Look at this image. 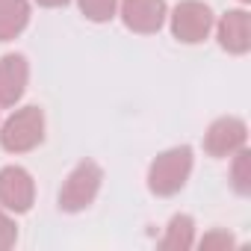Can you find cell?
Returning <instances> with one entry per match:
<instances>
[{"label": "cell", "mask_w": 251, "mask_h": 251, "mask_svg": "<svg viewBox=\"0 0 251 251\" xmlns=\"http://www.w3.org/2000/svg\"><path fill=\"white\" fill-rule=\"evenodd\" d=\"M189 172H192V148L189 145H177V148H169L163 151L151 169H148V189L160 198H169L175 192H180L189 180Z\"/></svg>", "instance_id": "6da1fadb"}, {"label": "cell", "mask_w": 251, "mask_h": 251, "mask_svg": "<svg viewBox=\"0 0 251 251\" xmlns=\"http://www.w3.org/2000/svg\"><path fill=\"white\" fill-rule=\"evenodd\" d=\"M45 139V112L39 106H24L12 112L0 127V145L9 154H27Z\"/></svg>", "instance_id": "7a4b0ae2"}, {"label": "cell", "mask_w": 251, "mask_h": 251, "mask_svg": "<svg viewBox=\"0 0 251 251\" xmlns=\"http://www.w3.org/2000/svg\"><path fill=\"white\" fill-rule=\"evenodd\" d=\"M100 180H103V172L95 160H83L71 169V175L65 177L62 189H59V210L65 213H80L86 210L98 192H100Z\"/></svg>", "instance_id": "3957f363"}, {"label": "cell", "mask_w": 251, "mask_h": 251, "mask_svg": "<svg viewBox=\"0 0 251 251\" xmlns=\"http://www.w3.org/2000/svg\"><path fill=\"white\" fill-rule=\"evenodd\" d=\"M213 30V12L201 0H183L172 12V36L183 45H198Z\"/></svg>", "instance_id": "277c9868"}, {"label": "cell", "mask_w": 251, "mask_h": 251, "mask_svg": "<svg viewBox=\"0 0 251 251\" xmlns=\"http://www.w3.org/2000/svg\"><path fill=\"white\" fill-rule=\"evenodd\" d=\"M245 139H248V127L242 118H233V115H225V118H216L207 133H204V151L210 157H233L239 148H245Z\"/></svg>", "instance_id": "5b68a950"}, {"label": "cell", "mask_w": 251, "mask_h": 251, "mask_svg": "<svg viewBox=\"0 0 251 251\" xmlns=\"http://www.w3.org/2000/svg\"><path fill=\"white\" fill-rule=\"evenodd\" d=\"M36 198V183L27 169L6 166L0 169V207L9 213H27Z\"/></svg>", "instance_id": "8992f818"}, {"label": "cell", "mask_w": 251, "mask_h": 251, "mask_svg": "<svg viewBox=\"0 0 251 251\" xmlns=\"http://www.w3.org/2000/svg\"><path fill=\"white\" fill-rule=\"evenodd\" d=\"M121 21L139 36H151L166 21V0H121Z\"/></svg>", "instance_id": "52a82bcc"}, {"label": "cell", "mask_w": 251, "mask_h": 251, "mask_svg": "<svg viewBox=\"0 0 251 251\" xmlns=\"http://www.w3.org/2000/svg\"><path fill=\"white\" fill-rule=\"evenodd\" d=\"M216 33H219V45L227 53L242 56L251 48V15L245 9H230V12L222 15Z\"/></svg>", "instance_id": "ba28073f"}, {"label": "cell", "mask_w": 251, "mask_h": 251, "mask_svg": "<svg viewBox=\"0 0 251 251\" xmlns=\"http://www.w3.org/2000/svg\"><path fill=\"white\" fill-rule=\"evenodd\" d=\"M30 65L21 53H6L0 59V106H15L27 89Z\"/></svg>", "instance_id": "9c48e42d"}, {"label": "cell", "mask_w": 251, "mask_h": 251, "mask_svg": "<svg viewBox=\"0 0 251 251\" xmlns=\"http://www.w3.org/2000/svg\"><path fill=\"white\" fill-rule=\"evenodd\" d=\"M30 21L27 0H0V42H12Z\"/></svg>", "instance_id": "30bf717a"}, {"label": "cell", "mask_w": 251, "mask_h": 251, "mask_svg": "<svg viewBox=\"0 0 251 251\" xmlns=\"http://www.w3.org/2000/svg\"><path fill=\"white\" fill-rule=\"evenodd\" d=\"M192 245H195V222H192V216H186V213L172 216V222L166 227V236L160 239V248L163 251H189Z\"/></svg>", "instance_id": "8fae6325"}, {"label": "cell", "mask_w": 251, "mask_h": 251, "mask_svg": "<svg viewBox=\"0 0 251 251\" xmlns=\"http://www.w3.org/2000/svg\"><path fill=\"white\" fill-rule=\"evenodd\" d=\"M230 186H233L239 195H248V192H251V151H248V148H239V151L233 154Z\"/></svg>", "instance_id": "7c38bea8"}, {"label": "cell", "mask_w": 251, "mask_h": 251, "mask_svg": "<svg viewBox=\"0 0 251 251\" xmlns=\"http://www.w3.org/2000/svg\"><path fill=\"white\" fill-rule=\"evenodd\" d=\"M115 9H118V0H80V12L95 24L109 21L115 15Z\"/></svg>", "instance_id": "4fadbf2b"}, {"label": "cell", "mask_w": 251, "mask_h": 251, "mask_svg": "<svg viewBox=\"0 0 251 251\" xmlns=\"http://www.w3.org/2000/svg\"><path fill=\"white\" fill-rule=\"evenodd\" d=\"M198 245L204 251H227V248H233V236L227 230H210V233H204V239Z\"/></svg>", "instance_id": "5bb4252c"}, {"label": "cell", "mask_w": 251, "mask_h": 251, "mask_svg": "<svg viewBox=\"0 0 251 251\" xmlns=\"http://www.w3.org/2000/svg\"><path fill=\"white\" fill-rule=\"evenodd\" d=\"M15 239H18V227L9 219V213L0 207V251H9L15 245Z\"/></svg>", "instance_id": "9a60e30c"}, {"label": "cell", "mask_w": 251, "mask_h": 251, "mask_svg": "<svg viewBox=\"0 0 251 251\" xmlns=\"http://www.w3.org/2000/svg\"><path fill=\"white\" fill-rule=\"evenodd\" d=\"M39 6H48V9H56V6H65L68 0H36Z\"/></svg>", "instance_id": "2e32d148"}, {"label": "cell", "mask_w": 251, "mask_h": 251, "mask_svg": "<svg viewBox=\"0 0 251 251\" xmlns=\"http://www.w3.org/2000/svg\"><path fill=\"white\" fill-rule=\"evenodd\" d=\"M239 3H248V0H239Z\"/></svg>", "instance_id": "e0dca14e"}]
</instances>
